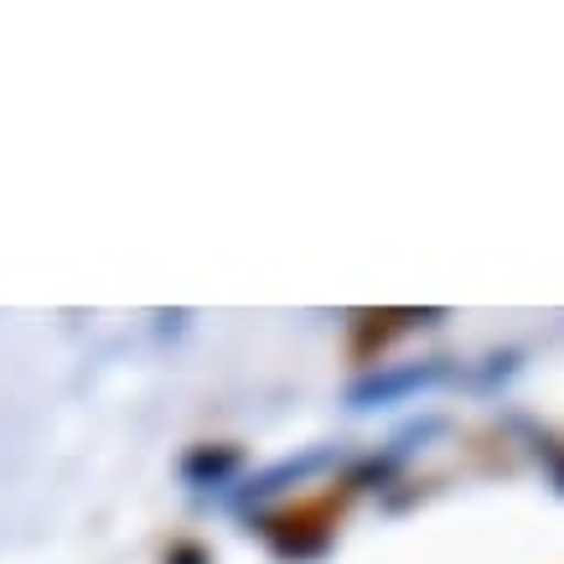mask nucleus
<instances>
[{"label": "nucleus", "instance_id": "6", "mask_svg": "<svg viewBox=\"0 0 564 564\" xmlns=\"http://www.w3.org/2000/svg\"><path fill=\"white\" fill-rule=\"evenodd\" d=\"M518 373H523V347H492L487 358L466 362L462 383L466 389H477V393H497V389H508Z\"/></svg>", "mask_w": 564, "mask_h": 564}, {"label": "nucleus", "instance_id": "7", "mask_svg": "<svg viewBox=\"0 0 564 564\" xmlns=\"http://www.w3.org/2000/svg\"><path fill=\"white\" fill-rule=\"evenodd\" d=\"M518 425H523V451H529L533 462H539V471L549 477V487L564 497V441L554 435V430L529 425V420H518Z\"/></svg>", "mask_w": 564, "mask_h": 564}, {"label": "nucleus", "instance_id": "4", "mask_svg": "<svg viewBox=\"0 0 564 564\" xmlns=\"http://www.w3.org/2000/svg\"><path fill=\"white\" fill-rule=\"evenodd\" d=\"M435 322H445V311H362L358 322H352V358L373 368L378 352L393 337H404L414 326H435Z\"/></svg>", "mask_w": 564, "mask_h": 564}, {"label": "nucleus", "instance_id": "8", "mask_svg": "<svg viewBox=\"0 0 564 564\" xmlns=\"http://www.w3.org/2000/svg\"><path fill=\"white\" fill-rule=\"evenodd\" d=\"M161 564H213V549L197 544V539H176L172 549H166V560Z\"/></svg>", "mask_w": 564, "mask_h": 564}, {"label": "nucleus", "instance_id": "5", "mask_svg": "<svg viewBox=\"0 0 564 564\" xmlns=\"http://www.w3.org/2000/svg\"><path fill=\"white\" fill-rule=\"evenodd\" d=\"M239 466H243L239 445H192L182 456V481L187 487H223V481H234Z\"/></svg>", "mask_w": 564, "mask_h": 564}, {"label": "nucleus", "instance_id": "3", "mask_svg": "<svg viewBox=\"0 0 564 564\" xmlns=\"http://www.w3.org/2000/svg\"><path fill=\"white\" fill-rule=\"evenodd\" d=\"M326 466H337V451H332V445H316V451L285 456V462L254 471V477L234 492V502H239V508H259V502H270V497H280V492H291V487H301V481H311L316 471H326Z\"/></svg>", "mask_w": 564, "mask_h": 564}, {"label": "nucleus", "instance_id": "2", "mask_svg": "<svg viewBox=\"0 0 564 564\" xmlns=\"http://www.w3.org/2000/svg\"><path fill=\"white\" fill-rule=\"evenodd\" d=\"M462 378L456 358H410V362H373L368 373H358L347 383V404L352 410H378V404H410L420 393H435L445 383Z\"/></svg>", "mask_w": 564, "mask_h": 564}, {"label": "nucleus", "instance_id": "1", "mask_svg": "<svg viewBox=\"0 0 564 564\" xmlns=\"http://www.w3.org/2000/svg\"><path fill=\"white\" fill-rule=\"evenodd\" d=\"M352 487L343 481V492H322L306 497L295 508H280V513H259L254 529L259 539L274 549V560L285 564H316L332 554V539H337V518H343Z\"/></svg>", "mask_w": 564, "mask_h": 564}]
</instances>
